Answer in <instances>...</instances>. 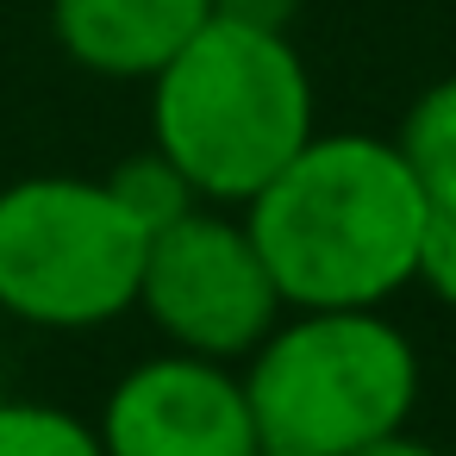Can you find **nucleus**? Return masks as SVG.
I'll return each mask as SVG.
<instances>
[{
  "label": "nucleus",
  "instance_id": "nucleus-6",
  "mask_svg": "<svg viewBox=\"0 0 456 456\" xmlns=\"http://www.w3.org/2000/svg\"><path fill=\"white\" fill-rule=\"evenodd\" d=\"M94 431L107 456H250L263 444L244 375L188 350L132 362L113 381Z\"/></svg>",
  "mask_w": 456,
  "mask_h": 456
},
{
  "label": "nucleus",
  "instance_id": "nucleus-10",
  "mask_svg": "<svg viewBox=\"0 0 456 456\" xmlns=\"http://www.w3.org/2000/svg\"><path fill=\"white\" fill-rule=\"evenodd\" d=\"M0 456H107L101 431L51 400H0Z\"/></svg>",
  "mask_w": 456,
  "mask_h": 456
},
{
  "label": "nucleus",
  "instance_id": "nucleus-8",
  "mask_svg": "<svg viewBox=\"0 0 456 456\" xmlns=\"http://www.w3.org/2000/svg\"><path fill=\"white\" fill-rule=\"evenodd\" d=\"M400 157L431 200H456V76L431 82L400 119Z\"/></svg>",
  "mask_w": 456,
  "mask_h": 456
},
{
  "label": "nucleus",
  "instance_id": "nucleus-14",
  "mask_svg": "<svg viewBox=\"0 0 456 456\" xmlns=\"http://www.w3.org/2000/svg\"><path fill=\"white\" fill-rule=\"evenodd\" d=\"M250 456H300V450H281V444H256Z\"/></svg>",
  "mask_w": 456,
  "mask_h": 456
},
{
  "label": "nucleus",
  "instance_id": "nucleus-3",
  "mask_svg": "<svg viewBox=\"0 0 456 456\" xmlns=\"http://www.w3.org/2000/svg\"><path fill=\"white\" fill-rule=\"evenodd\" d=\"M263 444L350 456L400 431L419 406V350L381 306H288L244 356Z\"/></svg>",
  "mask_w": 456,
  "mask_h": 456
},
{
  "label": "nucleus",
  "instance_id": "nucleus-1",
  "mask_svg": "<svg viewBox=\"0 0 456 456\" xmlns=\"http://www.w3.org/2000/svg\"><path fill=\"white\" fill-rule=\"evenodd\" d=\"M425 207L394 138L313 132L244 200V225L288 306H387L419 275Z\"/></svg>",
  "mask_w": 456,
  "mask_h": 456
},
{
  "label": "nucleus",
  "instance_id": "nucleus-7",
  "mask_svg": "<svg viewBox=\"0 0 456 456\" xmlns=\"http://www.w3.org/2000/svg\"><path fill=\"white\" fill-rule=\"evenodd\" d=\"M213 13V0H51L69 63L107 82H151Z\"/></svg>",
  "mask_w": 456,
  "mask_h": 456
},
{
  "label": "nucleus",
  "instance_id": "nucleus-11",
  "mask_svg": "<svg viewBox=\"0 0 456 456\" xmlns=\"http://www.w3.org/2000/svg\"><path fill=\"white\" fill-rule=\"evenodd\" d=\"M450 313H456V200H431L425 207V232H419V275Z\"/></svg>",
  "mask_w": 456,
  "mask_h": 456
},
{
  "label": "nucleus",
  "instance_id": "nucleus-4",
  "mask_svg": "<svg viewBox=\"0 0 456 456\" xmlns=\"http://www.w3.org/2000/svg\"><path fill=\"white\" fill-rule=\"evenodd\" d=\"M151 232L94 175L0 188V313L38 331H94L138 306Z\"/></svg>",
  "mask_w": 456,
  "mask_h": 456
},
{
  "label": "nucleus",
  "instance_id": "nucleus-5",
  "mask_svg": "<svg viewBox=\"0 0 456 456\" xmlns=\"http://www.w3.org/2000/svg\"><path fill=\"white\" fill-rule=\"evenodd\" d=\"M138 313L163 331L169 350L244 362L269 325L288 313L244 213H219L213 200L157 225L144 244Z\"/></svg>",
  "mask_w": 456,
  "mask_h": 456
},
{
  "label": "nucleus",
  "instance_id": "nucleus-2",
  "mask_svg": "<svg viewBox=\"0 0 456 456\" xmlns=\"http://www.w3.org/2000/svg\"><path fill=\"white\" fill-rule=\"evenodd\" d=\"M313 138V76L288 26L207 13L151 76V144L213 207H244Z\"/></svg>",
  "mask_w": 456,
  "mask_h": 456
},
{
  "label": "nucleus",
  "instance_id": "nucleus-13",
  "mask_svg": "<svg viewBox=\"0 0 456 456\" xmlns=\"http://www.w3.org/2000/svg\"><path fill=\"white\" fill-rule=\"evenodd\" d=\"M219 13H238V20H263V26H288L294 0H213Z\"/></svg>",
  "mask_w": 456,
  "mask_h": 456
},
{
  "label": "nucleus",
  "instance_id": "nucleus-9",
  "mask_svg": "<svg viewBox=\"0 0 456 456\" xmlns=\"http://www.w3.org/2000/svg\"><path fill=\"white\" fill-rule=\"evenodd\" d=\"M107 188H113V200L144 225V232H157V225H169V219H182L188 207H200V194H194V182L151 144V151H132V157H119L107 175H101Z\"/></svg>",
  "mask_w": 456,
  "mask_h": 456
},
{
  "label": "nucleus",
  "instance_id": "nucleus-12",
  "mask_svg": "<svg viewBox=\"0 0 456 456\" xmlns=\"http://www.w3.org/2000/svg\"><path fill=\"white\" fill-rule=\"evenodd\" d=\"M350 456H444V450L425 444V437H412V431L400 425V431H387V437H375V444H362V450H350Z\"/></svg>",
  "mask_w": 456,
  "mask_h": 456
}]
</instances>
